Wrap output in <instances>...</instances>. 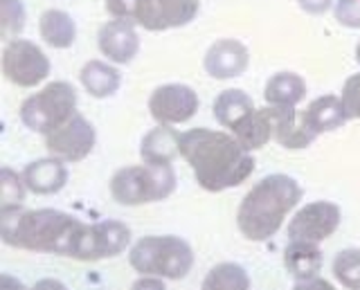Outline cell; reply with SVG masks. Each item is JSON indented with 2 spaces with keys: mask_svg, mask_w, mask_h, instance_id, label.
<instances>
[{
  "mask_svg": "<svg viewBox=\"0 0 360 290\" xmlns=\"http://www.w3.org/2000/svg\"><path fill=\"white\" fill-rule=\"evenodd\" d=\"M52 72L50 57L45 54L39 43L30 39H11L3 48V77L22 91H32L48 81Z\"/></svg>",
  "mask_w": 360,
  "mask_h": 290,
  "instance_id": "52a82bcc",
  "label": "cell"
},
{
  "mask_svg": "<svg viewBox=\"0 0 360 290\" xmlns=\"http://www.w3.org/2000/svg\"><path fill=\"white\" fill-rule=\"evenodd\" d=\"M255 106L252 97L241 88H225L212 99V115L221 128H232L241 117H245Z\"/></svg>",
  "mask_w": 360,
  "mask_h": 290,
  "instance_id": "cb8c5ba5",
  "label": "cell"
},
{
  "mask_svg": "<svg viewBox=\"0 0 360 290\" xmlns=\"http://www.w3.org/2000/svg\"><path fill=\"white\" fill-rule=\"evenodd\" d=\"M295 288L300 290H313V288H320V290H333V284L326 282V279H322L320 275L309 279V282H302V284H295Z\"/></svg>",
  "mask_w": 360,
  "mask_h": 290,
  "instance_id": "836d02e7",
  "label": "cell"
},
{
  "mask_svg": "<svg viewBox=\"0 0 360 290\" xmlns=\"http://www.w3.org/2000/svg\"><path fill=\"white\" fill-rule=\"evenodd\" d=\"M133 245V232L124 220L104 218L86 223L75 259L77 261H101L115 259Z\"/></svg>",
  "mask_w": 360,
  "mask_h": 290,
  "instance_id": "ba28073f",
  "label": "cell"
},
{
  "mask_svg": "<svg viewBox=\"0 0 360 290\" xmlns=\"http://www.w3.org/2000/svg\"><path fill=\"white\" fill-rule=\"evenodd\" d=\"M97 48L106 61L115 65L131 63L140 52L138 25L124 18H110L97 32Z\"/></svg>",
  "mask_w": 360,
  "mask_h": 290,
  "instance_id": "5bb4252c",
  "label": "cell"
},
{
  "mask_svg": "<svg viewBox=\"0 0 360 290\" xmlns=\"http://www.w3.org/2000/svg\"><path fill=\"white\" fill-rule=\"evenodd\" d=\"M200 14L198 0H146L138 27L146 32H167L187 27Z\"/></svg>",
  "mask_w": 360,
  "mask_h": 290,
  "instance_id": "4fadbf2b",
  "label": "cell"
},
{
  "mask_svg": "<svg viewBox=\"0 0 360 290\" xmlns=\"http://www.w3.org/2000/svg\"><path fill=\"white\" fill-rule=\"evenodd\" d=\"M342 223V209L333 200H311L292 214L286 234L288 241L322 243L331 239Z\"/></svg>",
  "mask_w": 360,
  "mask_h": 290,
  "instance_id": "30bf717a",
  "label": "cell"
},
{
  "mask_svg": "<svg viewBox=\"0 0 360 290\" xmlns=\"http://www.w3.org/2000/svg\"><path fill=\"white\" fill-rule=\"evenodd\" d=\"M331 12L338 25L347 29H360V0H335Z\"/></svg>",
  "mask_w": 360,
  "mask_h": 290,
  "instance_id": "f546056e",
  "label": "cell"
},
{
  "mask_svg": "<svg viewBox=\"0 0 360 290\" xmlns=\"http://www.w3.org/2000/svg\"><path fill=\"white\" fill-rule=\"evenodd\" d=\"M144 5L146 0H104V9L110 18H124L135 25H138Z\"/></svg>",
  "mask_w": 360,
  "mask_h": 290,
  "instance_id": "f1b7e54d",
  "label": "cell"
},
{
  "mask_svg": "<svg viewBox=\"0 0 360 290\" xmlns=\"http://www.w3.org/2000/svg\"><path fill=\"white\" fill-rule=\"evenodd\" d=\"M304 196L302 185L288 173H268L257 180L236 209V228L252 243H266L284 225L286 216L297 209Z\"/></svg>",
  "mask_w": 360,
  "mask_h": 290,
  "instance_id": "3957f363",
  "label": "cell"
},
{
  "mask_svg": "<svg viewBox=\"0 0 360 290\" xmlns=\"http://www.w3.org/2000/svg\"><path fill=\"white\" fill-rule=\"evenodd\" d=\"M86 223L63 209L0 205V239L16 250L75 259Z\"/></svg>",
  "mask_w": 360,
  "mask_h": 290,
  "instance_id": "7a4b0ae2",
  "label": "cell"
},
{
  "mask_svg": "<svg viewBox=\"0 0 360 290\" xmlns=\"http://www.w3.org/2000/svg\"><path fill=\"white\" fill-rule=\"evenodd\" d=\"M97 147V128L86 115L77 113L61 124L50 136H45V149L50 155H56L68 164L86 160Z\"/></svg>",
  "mask_w": 360,
  "mask_h": 290,
  "instance_id": "8fae6325",
  "label": "cell"
},
{
  "mask_svg": "<svg viewBox=\"0 0 360 290\" xmlns=\"http://www.w3.org/2000/svg\"><path fill=\"white\" fill-rule=\"evenodd\" d=\"M144 164H174L180 158V131L172 124H155L140 140Z\"/></svg>",
  "mask_w": 360,
  "mask_h": 290,
  "instance_id": "d6986e66",
  "label": "cell"
},
{
  "mask_svg": "<svg viewBox=\"0 0 360 290\" xmlns=\"http://www.w3.org/2000/svg\"><path fill=\"white\" fill-rule=\"evenodd\" d=\"M200 286L202 290H248L252 282L241 263L221 261L210 268Z\"/></svg>",
  "mask_w": 360,
  "mask_h": 290,
  "instance_id": "d4e9b609",
  "label": "cell"
},
{
  "mask_svg": "<svg viewBox=\"0 0 360 290\" xmlns=\"http://www.w3.org/2000/svg\"><path fill=\"white\" fill-rule=\"evenodd\" d=\"M284 268L292 284L309 282V279L322 275L324 268V252L320 243L311 241H288L284 248Z\"/></svg>",
  "mask_w": 360,
  "mask_h": 290,
  "instance_id": "ac0fdd59",
  "label": "cell"
},
{
  "mask_svg": "<svg viewBox=\"0 0 360 290\" xmlns=\"http://www.w3.org/2000/svg\"><path fill=\"white\" fill-rule=\"evenodd\" d=\"M79 84H82L84 93L93 99H108L117 95L122 86V72L115 63L106 59H90L79 70Z\"/></svg>",
  "mask_w": 360,
  "mask_h": 290,
  "instance_id": "ffe728a7",
  "label": "cell"
},
{
  "mask_svg": "<svg viewBox=\"0 0 360 290\" xmlns=\"http://www.w3.org/2000/svg\"><path fill=\"white\" fill-rule=\"evenodd\" d=\"M300 115H302L304 126L318 138L324 136V133H333L338 128H342L349 121L347 108L342 104L340 95H331V93L311 99L309 106L300 110Z\"/></svg>",
  "mask_w": 360,
  "mask_h": 290,
  "instance_id": "e0dca14e",
  "label": "cell"
},
{
  "mask_svg": "<svg viewBox=\"0 0 360 290\" xmlns=\"http://www.w3.org/2000/svg\"><path fill=\"white\" fill-rule=\"evenodd\" d=\"M333 3L335 0H297L300 9L309 16H324L333 9Z\"/></svg>",
  "mask_w": 360,
  "mask_h": 290,
  "instance_id": "1f68e13d",
  "label": "cell"
},
{
  "mask_svg": "<svg viewBox=\"0 0 360 290\" xmlns=\"http://www.w3.org/2000/svg\"><path fill=\"white\" fill-rule=\"evenodd\" d=\"M230 133L241 142V147L250 153L268 147L273 142V117L268 113V106L252 108L245 117H241L230 128Z\"/></svg>",
  "mask_w": 360,
  "mask_h": 290,
  "instance_id": "7402d4cb",
  "label": "cell"
},
{
  "mask_svg": "<svg viewBox=\"0 0 360 290\" xmlns=\"http://www.w3.org/2000/svg\"><path fill=\"white\" fill-rule=\"evenodd\" d=\"M180 158L194 171V180L210 194L243 185L255 173V155L241 147L230 131L207 126L180 133Z\"/></svg>",
  "mask_w": 360,
  "mask_h": 290,
  "instance_id": "6da1fadb",
  "label": "cell"
},
{
  "mask_svg": "<svg viewBox=\"0 0 360 290\" xmlns=\"http://www.w3.org/2000/svg\"><path fill=\"white\" fill-rule=\"evenodd\" d=\"M354 59H356V63L360 65V41L356 43V50H354Z\"/></svg>",
  "mask_w": 360,
  "mask_h": 290,
  "instance_id": "d590c367",
  "label": "cell"
},
{
  "mask_svg": "<svg viewBox=\"0 0 360 290\" xmlns=\"http://www.w3.org/2000/svg\"><path fill=\"white\" fill-rule=\"evenodd\" d=\"M39 37L43 39L45 46L54 50H68L77 41V23L63 9H45L39 18Z\"/></svg>",
  "mask_w": 360,
  "mask_h": 290,
  "instance_id": "603a6c76",
  "label": "cell"
},
{
  "mask_svg": "<svg viewBox=\"0 0 360 290\" xmlns=\"http://www.w3.org/2000/svg\"><path fill=\"white\" fill-rule=\"evenodd\" d=\"M79 97L70 81L56 79L22 99L18 117L22 126L39 136H50L77 113Z\"/></svg>",
  "mask_w": 360,
  "mask_h": 290,
  "instance_id": "8992f818",
  "label": "cell"
},
{
  "mask_svg": "<svg viewBox=\"0 0 360 290\" xmlns=\"http://www.w3.org/2000/svg\"><path fill=\"white\" fill-rule=\"evenodd\" d=\"M335 284L349 290H360V248H345L331 261Z\"/></svg>",
  "mask_w": 360,
  "mask_h": 290,
  "instance_id": "484cf974",
  "label": "cell"
},
{
  "mask_svg": "<svg viewBox=\"0 0 360 290\" xmlns=\"http://www.w3.org/2000/svg\"><path fill=\"white\" fill-rule=\"evenodd\" d=\"M30 189L25 185L22 171L18 173L11 166H3L0 169V205H22Z\"/></svg>",
  "mask_w": 360,
  "mask_h": 290,
  "instance_id": "83f0119b",
  "label": "cell"
},
{
  "mask_svg": "<svg viewBox=\"0 0 360 290\" xmlns=\"http://www.w3.org/2000/svg\"><path fill=\"white\" fill-rule=\"evenodd\" d=\"M340 99L347 108L349 119H360V72L347 77V81L342 86Z\"/></svg>",
  "mask_w": 360,
  "mask_h": 290,
  "instance_id": "4dcf8cb0",
  "label": "cell"
},
{
  "mask_svg": "<svg viewBox=\"0 0 360 290\" xmlns=\"http://www.w3.org/2000/svg\"><path fill=\"white\" fill-rule=\"evenodd\" d=\"M165 284H167V279L158 277V275H140L133 282V288L135 290H162Z\"/></svg>",
  "mask_w": 360,
  "mask_h": 290,
  "instance_id": "d6a6232c",
  "label": "cell"
},
{
  "mask_svg": "<svg viewBox=\"0 0 360 290\" xmlns=\"http://www.w3.org/2000/svg\"><path fill=\"white\" fill-rule=\"evenodd\" d=\"M178 176L172 164H127L110 176V198L122 207L160 203L176 192Z\"/></svg>",
  "mask_w": 360,
  "mask_h": 290,
  "instance_id": "5b68a950",
  "label": "cell"
},
{
  "mask_svg": "<svg viewBox=\"0 0 360 290\" xmlns=\"http://www.w3.org/2000/svg\"><path fill=\"white\" fill-rule=\"evenodd\" d=\"M268 113L273 117V140L281 149L304 151L318 140V136L304 126L297 106H268Z\"/></svg>",
  "mask_w": 360,
  "mask_h": 290,
  "instance_id": "2e32d148",
  "label": "cell"
},
{
  "mask_svg": "<svg viewBox=\"0 0 360 290\" xmlns=\"http://www.w3.org/2000/svg\"><path fill=\"white\" fill-rule=\"evenodd\" d=\"M146 108H149V115L155 119V124L180 126L196 117L200 110V97L187 84L169 81L153 88Z\"/></svg>",
  "mask_w": 360,
  "mask_h": 290,
  "instance_id": "9c48e42d",
  "label": "cell"
},
{
  "mask_svg": "<svg viewBox=\"0 0 360 290\" xmlns=\"http://www.w3.org/2000/svg\"><path fill=\"white\" fill-rule=\"evenodd\" d=\"M194 248L178 234H149L129 248V263L138 275H158L167 282L185 279L194 268Z\"/></svg>",
  "mask_w": 360,
  "mask_h": 290,
  "instance_id": "277c9868",
  "label": "cell"
},
{
  "mask_svg": "<svg viewBox=\"0 0 360 290\" xmlns=\"http://www.w3.org/2000/svg\"><path fill=\"white\" fill-rule=\"evenodd\" d=\"M248 68H250V50L239 39H217L202 57V70L217 81L236 79L245 74Z\"/></svg>",
  "mask_w": 360,
  "mask_h": 290,
  "instance_id": "7c38bea8",
  "label": "cell"
},
{
  "mask_svg": "<svg viewBox=\"0 0 360 290\" xmlns=\"http://www.w3.org/2000/svg\"><path fill=\"white\" fill-rule=\"evenodd\" d=\"M34 288L41 290V288H63L61 282H56V279H41V282L34 284Z\"/></svg>",
  "mask_w": 360,
  "mask_h": 290,
  "instance_id": "e575fe53",
  "label": "cell"
},
{
  "mask_svg": "<svg viewBox=\"0 0 360 290\" xmlns=\"http://www.w3.org/2000/svg\"><path fill=\"white\" fill-rule=\"evenodd\" d=\"M309 97V84L292 70L273 72L266 79L264 99L268 106H300Z\"/></svg>",
  "mask_w": 360,
  "mask_h": 290,
  "instance_id": "44dd1931",
  "label": "cell"
},
{
  "mask_svg": "<svg viewBox=\"0 0 360 290\" xmlns=\"http://www.w3.org/2000/svg\"><path fill=\"white\" fill-rule=\"evenodd\" d=\"M27 25V9L22 0H0V34L3 39H16Z\"/></svg>",
  "mask_w": 360,
  "mask_h": 290,
  "instance_id": "4316f807",
  "label": "cell"
},
{
  "mask_svg": "<svg viewBox=\"0 0 360 290\" xmlns=\"http://www.w3.org/2000/svg\"><path fill=\"white\" fill-rule=\"evenodd\" d=\"M22 178L34 196H56L61 194L68 180H70V169L56 155H45V158L32 160L22 169Z\"/></svg>",
  "mask_w": 360,
  "mask_h": 290,
  "instance_id": "9a60e30c",
  "label": "cell"
}]
</instances>
